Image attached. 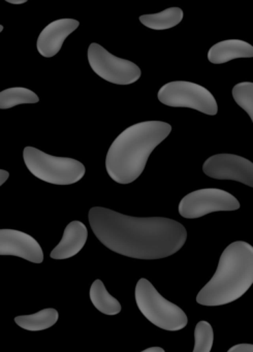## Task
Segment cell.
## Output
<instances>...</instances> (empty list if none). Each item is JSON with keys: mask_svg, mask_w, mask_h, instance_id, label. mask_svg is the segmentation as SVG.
<instances>
[{"mask_svg": "<svg viewBox=\"0 0 253 352\" xmlns=\"http://www.w3.org/2000/svg\"><path fill=\"white\" fill-rule=\"evenodd\" d=\"M88 218L102 244L131 258H166L187 240L186 228L170 218L133 217L102 207L91 208Z\"/></svg>", "mask_w": 253, "mask_h": 352, "instance_id": "6da1fadb", "label": "cell"}, {"mask_svg": "<svg viewBox=\"0 0 253 352\" xmlns=\"http://www.w3.org/2000/svg\"><path fill=\"white\" fill-rule=\"evenodd\" d=\"M172 126L162 121L131 125L115 139L106 158L109 176L119 184L135 182L145 170L148 158L170 135Z\"/></svg>", "mask_w": 253, "mask_h": 352, "instance_id": "7a4b0ae2", "label": "cell"}, {"mask_svg": "<svg viewBox=\"0 0 253 352\" xmlns=\"http://www.w3.org/2000/svg\"><path fill=\"white\" fill-rule=\"evenodd\" d=\"M253 283V247L236 241L220 256L212 279L201 288L197 302L203 306H222L240 298Z\"/></svg>", "mask_w": 253, "mask_h": 352, "instance_id": "3957f363", "label": "cell"}, {"mask_svg": "<svg viewBox=\"0 0 253 352\" xmlns=\"http://www.w3.org/2000/svg\"><path fill=\"white\" fill-rule=\"evenodd\" d=\"M135 294L138 308L155 327L177 331L184 329L188 323L184 311L174 302L166 300L149 280L140 279L135 286Z\"/></svg>", "mask_w": 253, "mask_h": 352, "instance_id": "277c9868", "label": "cell"}, {"mask_svg": "<svg viewBox=\"0 0 253 352\" xmlns=\"http://www.w3.org/2000/svg\"><path fill=\"white\" fill-rule=\"evenodd\" d=\"M23 160L34 177L50 184H75L85 176V166L79 160L52 156L34 147L24 149Z\"/></svg>", "mask_w": 253, "mask_h": 352, "instance_id": "5b68a950", "label": "cell"}, {"mask_svg": "<svg viewBox=\"0 0 253 352\" xmlns=\"http://www.w3.org/2000/svg\"><path fill=\"white\" fill-rule=\"evenodd\" d=\"M162 104L173 108H188L204 114H217L218 106L213 94L199 84L186 81L166 83L157 94Z\"/></svg>", "mask_w": 253, "mask_h": 352, "instance_id": "8992f818", "label": "cell"}, {"mask_svg": "<svg viewBox=\"0 0 253 352\" xmlns=\"http://www.w3.org/2000/svg\"><path fill=\"white\" fill-rule=\"evenodd\" d=\"M87 56L92 71L104 81L116 85H131L141 78V69L135 63L111 54L96 43L90 45Z\"/></svg>", "mask_w": 253, "mask_h": 352, "instance_id": "52a82bcc", "label": "cell"}, {"mask_svg": "<svg viewBox=\"0 0 253 352\" xmlns=\"http://www.w3.org/2000/svg\"><path fill=\"white\" fill-rule=\"evenodd\" d=\"M240 209L238 199L228 191L205 188L188 193L179 204V213L187 219L203 217L213 212L236 211Z\"/></svg>", "mask_w": 253, "mask_h": 352, "instance_id": "ba28073f", "label": "cell"}, {"mask_svg": "<svg viewBox=\"0 0 253 352\" xmlns=\"http://www.w3.org/2000/svg\"><path fill=\"white\" fill-rule=\"evenodd\" d=\"M203 170L210 178L232 180L253 186V164L234 154H216L204 162Z\"/></svg>", "mask_w": 253, "mask_h": 352, "instance_id": "9c48e42d", "label": "cell"}, {"mask_svg": "<svg viewBox=\"0 0 253 352\" xmlns=\"http://www.w3.org/2000/svg\"><path fill=\"white\" fill-rule=\"evenodd\" d=\"M0 255H13L34 263L44 261V252L38 241L16 230H0Z\"/></svg>", "mask_w": 253, "mask_h": 352, "instance_id": "30bf717a", "label": "cell"}, {"mask_svg": "<svg viewBox=\"0 0 253 352\" xmlns=\"http://www.w3.org/2000/svg\"><path fill=\"white\" fill-rule=\"evenodd\" d=\"M79 25V21L75 19H59L47 25L38 36L36 43L38 53L46 58L55 56L63 48L67 36Z\"/></svg>", "mask_w": 253, "mask_h": 352, "instance_id": "8fae6325", "label": "cell"}, {"mask_svg": "<svg viewBox=\"0 0 253 352\" xmlns=\"http://www.w3.org/2000/svg\"><path fill=\"white\" fill-rule=\"evenodd\" d=\"M88 238V230L81 221H72L65 228L60 243L53 249L51 257L53 259H67L77 255L85 246Z\"/></svg>", "mask_w": 253, "mask_h": 352, "instance_id": "7c38bea8", "label": "cell"}, {"mask_svg": "<svg viewBox=\"0 0 253 352\" xmlns=\"http://www.w3.org/2000/svg\"><path fill=\"white\" fill-rule=\"evenodd\" d=\"M253 57V47L241 40H226L211 47L208 59L214 65H222L238 58Z\"/></svg>", "mask_w": 253, "mask_h": 352, "instance_id": "4fadbf2b", "label": "cell"}, {"mask_svg": "<svg viewBox=\"0 0 253 352\" xmlns=\"http://www.w3.org/2000/svg\"><path fill=\"white\" fill-rule=\"evenodd\" d=\"M58 311L53 308L44 309L32 315H22L15 318V322L22 329L40 331L50 329L58 321Z\"/></svg>", "mask_w": 253, "mask_h": 352, "instance_id": "5bb4252c", "label": "cell"}, {"mask_svg": "<svg viewBox=\"0 0 253 352\" xmlns=\"http://www.w3.org/2000/svg\"><path fill=\"white\" fill-rule=\"evenodd\" d=\"M180 8H170L157 14H149L140 17V21L146 28L153 30H166L178 25L183 20Z\"/></svg>", "mask_w": 253, "mask_h": 352, "instance_id": "9a60e30c", "label": "cell"}, {"mask_svg": "<svg viewBox=\"0 0 253 352\" xmlns=\"http://www.w3.org/2000/svg\"><path fill=\"white\" fill-rule=\"evenodd\" d=\"M90 300L100 312L106 315H117L121 312V304L109 294L102 280L98 279L90 287Z\"/></svg>", "mask_w": 253, "mask_h": 352, "instance_id": "2e32d148", "label": "cell"}, {"mask_svg": "<svg viewBox=\"0 0 253 352\" xmlns=\"http://www.w3.org/2000/svg\"><path fill=\"white\" fill-rule=\"evenodd\" d=\"M38 102V96L28 88H9L0 92V109L3 110L14 108L19 104H36Z\"/></svg>", "mask_w": 253, "mask_h": 352, "instance_id": "e0dca14e", "label": "cell"}, {"mask_svg": "<svg viewBox=\"0 0 253 352\" xmlns=\"http://www.w3.org/2000/svg\"><path fill=\"white\" fill-rule=\"evenodd\" d=\"M232 98L253 121V83L242 82L232 88Z\"/></svg>", "mask_w": 253, "mask_h": 352, "instance_id": "ac0fdd59", "label": "cell"}, {"mask_svg": "<svg viewBox=\"0 0 253 352\" xmlns=\"http://www.w3.org/2000/svg\"><path fill=\"white\" fill-rule=\"evenodd\" d=\"M214 331L208 321H199L195 329L193 352H210L213 346Z\"/></svg>", "mask_w": 253, "mask_h": 352, "instance_id": "d6986e66", "label": "cell"}, {"mask_svg": "<svg viewBox=\"0 0 253 352\" xmlns=\"http://www.w3.org/2000/svg\"><path fill=\"white\" fill-rule=\"evenodd\" d=\"M228 352H253L252 344H238L232 346Z\"/></svg>", "mask_w": 253, "mask_h": 352, "instance_id": "ffe728a7", "label": "cell"}, {"mask_svg": "<svg viewBox=\"0 0 253 352\" xmlns=\"http://www.w3.org/2000/svg\"><path fill=\"white\" fill-rule=\"evenodd\" d=\"M10 173L8 170H0V185L5 184L7 182L8 179H9Z\"/></svg>", "mask_w": 253, "mask_h": 352, "instance_id": "44dd1931", "label": "cell"}, {"mask_svg": "<svg viewBox=\"0 0 253 352\" xmlns=\"http://www.w3.org/2000/svg\"><path fill=\"white\" fill-rule=\"evenodd\" d=\"M141 352H166L162 347H150Z\"/></svg>", "mask_w": 253, "mask_h": 352, "instance_id": "7402d4cb", "label": "cell"}, {"mask_svg": "<svg viewBox=\"0 0 253 352\" xmlns=\"http://www.w3.org/2000/svg\"><path fill=\"white\" fill-rule=\"evenodd\" d=\"M7 1L13 5H22V3H25L28 0H7Z\"/></svg>", "mask_w": 253, "mask_h": 352, "instance_id": "603a6c76", "label": "cell"}, {"mask_svg": "<svg viewBox=\"0 0 253 352\" xmlns=\"http://www.w3.org/2000/svg\"><path fill=\"white\" fill-rule=\"evenodd\" d=\"M3 26L0 25V32H3Z\"/></svg>", "mask_w": 253, "mask_h": 352, "instance_id": "cb8c5ba5", "label": "cell"}]
</instances>
